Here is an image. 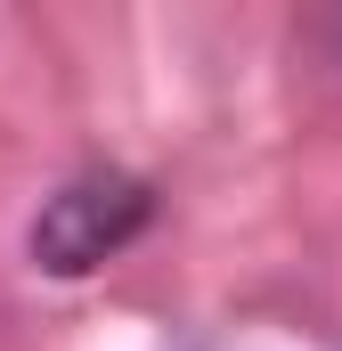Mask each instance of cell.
<instances>
[{"mask_svg": "<svg viewBox=\"0 0 342 351\" xmlns=\"http://www.w3.org/2000/svg\"><path fill=\"white\" fill-rule=\"evenodd\" d=\"M147 213H155V196L139 180H122V172L66 180L41 204V221H33V262L49 269V278H90L98 262H114L147 229Z\"/></svg>", "mask_w": 342, "mask_h": 351, "instance_id": "cell-1", "label": "cell"}]
</instances>
